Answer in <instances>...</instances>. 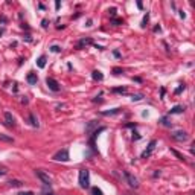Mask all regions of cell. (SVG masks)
<instances>
[{
  "label": "cell",
  "mask_w": 195,
  "mask_h": 195,
  "mask_svg": "<svg viewBox=\"0 0 195 195\" xmlns=\"http://www.w3.org/2000/svg\"><path fill=\"white\" fill-rule=\"evenodd\" d=\"M79 186L83 189L90 186V172H89V169H81L79 171Z\"/></svg>",
  "instance_id": "obj_1"
},
{
  "label": "cell",
  "mask_w": 195,
  "mask_h": 195,
  "mask_svg": "<svg viewBox=\"0 0 195 195\" xmlns=\"http://www.w3.org/2000/svg\"><path fill=\"white\" fill-rule=\"evenodd\" d=\"M124 175H125V178H127V182H128V185L131 186V188H137L139 186V182H137V178L131 174V172H128V171H124Z\"/></svg>",
  "instance_id": "obj_2"
},
{
  "label": "cell",
  "mask_w": 195,
  "mask_h": 195,
  "mask_svg": "<svg viewBox=\"0 0 195 195\" xmlns=\"http://www.w3.org/2000/svg\"><path fill=\"white\" fill-rule=\"evenodd\" d=\"M35 174H37V177L40 178V180L44 183V185H47V186H51V183H52V180H51V177H49L44 171H41V169H37L35 171Z\"/></svg>",
  "instance_id": "obj_3"
},
{
  "label": "cell",
  "mask_w": 195,
  "mask_h": 195,
  "mask_svg": "<svg viewBox=\"0 0 195 195\" xmlns=\"http://www.w3.org/2000/svg\"><path fill=\"white\" fill-rule=\"evenodd\" d=\"M54 160H57V162H67V160H69V151H67V150L58 151V153L54 156Z\"/></svg>",
  "instance_id": "obj_4"
},
{
  "label": "cell",
  "mask_w": 195,
  "mask_h": 195,
  "mask_svg": "<svg viewBox=\"0 0 195 195\" xmlns=\"http://www.w3.org/2000/svg\"><path fill=\"white\" fill-rule=\"evenodd\" d=\"M46 84H47V87L51 89L52 92H58V90H60V84H58V81L54 79V78H47V79H46Z\"/></svg>",
  "instance_id": "obj_5"
},
{
  "label": "cell",
  "mask_w": 195,
  "mask_h": 195,
  "mask_svg": "<svg viewBox=\"0 0 195 195\" xmlns=\"http://www.w3.org/2000/svg\"><path fill=\"white\" fill-rule=\"evenodd\" d=\"M154 148H156V140H151V142H150V145H148V148H146V150L142 153V159L150 157V156H151V153L154 151Z\"/></svg>",
  "instance_id": "obj_6"
},
{
  "label": "cell",
  "mask_w": 195,
  "mask_h": 195,
  "mask_svg": "<svg viewBox=\"0 0 195 195\" xmlns=\"http://www.w3.org/2000/svg\"><path fill=\"white\" fill-rule=\"evenodd\" d=\"M174 139H175V140H180V142H185V140L188 139V134H186L185 131H175V133H174Z\"/></svg>",
  "instance_id": "obj_7"
},
{
  "label": "cell",
  "mask_w": 195,
  "mask_h": 195,
  "mask_svg": "<svg viewBox=\"0 0 195 195\" xmlns=\"http://www.w3.org/2000/svg\"><path fill=\"white\" fill-rule=\"evenodd\" d=\"M5 121H6V125L8 127H14L15 125V121H14V118H12V115H11V113H5Z\"/></svg>",
  "instance_id": "obj_8"
},
{
  "label": "cell",
  "mask_w": 195,
  "mask_h": 195,
  "mask_svg": "<svg viewBox=\"0 0 195 195\" xmlns=\"http://www.w3.org/2000/svg\"><path fill=\"white\" fill-rule=\"evenodd\" d=\"M92 78H93L95 81H102V79H104V75H102V72H99V70H95V72L92 73Z\"/></svg>",
  "instance_id": "obj_9"
},
{
  "label": "cell",
  "mask_w": 195,
  "mask_h": 195,
  "mask_svg": "<svg viewBox=\"0 0 195 195\" xmlns=\"http://www.w3.org/2000/svg\"><path fill=\"white\" fill-rule=\"evenodd\" d=\"M185 111V107H182V105H175L172 110H171V115H180V113H183Z\"/></svg>",
  "instance_id": "obj_10"
},
{
  "label": "cell",
  "mask_w": 195,
  "mask_h": 195,
  "mask_svg": "<svg viewBox=\"0 0 195 195\" xmlns=\"http://www.w3.org/2000/svg\"><path fill=\"white\" fill-rule=\"evenodd\" d=\"M37 81H38V78H37L35 73H29L28 75V83L29 84H37Z\"/></svg>",
  "instance_id": "obj_11"
},
{
  "label": "cell",
  "mask_w": 195,
  "mask_h": 195,
  "mask_svg": "<svg viewBox=\"0 0 195 195\" xmlns=\"http://www.w3.org/2000/svg\"><path fill=\"white\" fill-rule=\"evenodd\" d=\"M89 44H92V40L90 38H84V40H81L78 43V49H83L84 46H89Z\"/></svg>",
  "instance_id": "obj_12"
},
{
  "label": "cell",
  "mask_w": 195,
  "mask_h": 195,
  "mask_svg": "<svg viewBox=\"0 0 195 195\" xmlns=\"http://www.w3.org/2000/svg\"><path fill=\"white\" fill-rule=\"evenodd\" d=\"M96 125H98V122H96V121H90V122H89V125L86 127V131H87V133H92V131H93V128H95Z\"/></svg>",
  "instance_id": "obj_13"
},
{
  "label": "cell",
  "mask_w": 195,
  "mask_h": 195,
  "mask_svg": "<svg viewBox=\"0 0 195 195\" xmlns=\"http://www.w3.org/2000/svg\"><path fill=\"white\" fill-rule=\"evenodd\" d=\"M37 66L40 67V69H43L44 66H46V57L43 55V57H40L38 60H37Z\"/></svg>",
  "instance_id": "obj_14"
},
{
  "label": "cell",
  "mask_w": 195,
  "mask_h": 195,
  "mask_svg": "<svg viewBox=\"0 0 195 195\" xmlns=\"http://www.w3.org/2000/svg\"><path fill=\"white\" fill-rule=\"evenodd\" d=\"M29 121H31L32 127H38V121H37V118L34 115H29Z\"/></svg>",
  "instance_id": "obj_15"
},
{
  "label": "cell",
  "mask_w": 195,
  "mask_h": 195,
  "mask_svg": "<svg viewBox=\"0 0 195 195\" xmlns=\"http://www.w3.org/2000/svg\"><path fill=\"white\" fill-rule=\"evenodd\" d=\"M116 113H119V108L110 110V111H102V115H104V116H110V115H116Z\"/></svg>",
  "instance_id": "obj_16"
},
{
  "label": "cell",
  "mask_w": 195,
  "mask_h": 195,
  "mask_svg": "<svg viewBox=\"0 0 195 195\" xmlns=\"http://www.w3.org/2000/svg\"><path fill=\"white\" fill-rule=\"evenodd\" d=\"M9 186H12V188H20V186H22V182H19V180H11V182H9Z\"/></svg>",
  "instance_id": "obj_17"
},
{
  "label": "cell",
  "mask_w": 195,
  "mask_h": 195,
  "mask_svg": "<svg viewBox=\"0 0 195 195\" xmlns=\"http://www.w3.org/2000/svg\"><path fill=\"white\" fill-rule=\"evenodd\" d=\"M92 195H104L99 188H92Z\"/></svg>",
  "instance_id": "obj_18"
},
{
  "label": "cell",
  "mask_w": 195,
  "mask_h": 195,
  "mask_svg": "<svg viewBox=\"0 0 195 195\" xmlns=\"http://www.w3.org/2000/svg\"><path fill=\"white\" fill-rule=\"evenodd\" d=\"M160 124L165 125V127H171V122L168 121V118H162V119H160Z\"/></svg>",
  "instance_id": "obj_19"
},
{
  "label": "cell",
  "mask_w": 195,
  "mask_h": 195,
  "mask_svg": "<svg viewBox=\"0 0 195 195\" xmlns=\"http://www.w3.org/2000/svg\"><path fill=\"white\" fill-rule=\"evenodd\" d=\"M111 23L115 25V26H119V25H122L124 22H122L121 19H113V20H111Z\"/></svg>",
  "instance_id": "obj_20"
},
{
  "label": "cell",
  "mask_w": 195,
  "mask_h": 195,
  "mask_svg": "<svg viewBox=\"0 0 195 195\" xmlns=\"http://www.w3.org/2000/svg\"><path fill=\"white\" fill-rule=\"evenodd\" d=\"M148 20H150V15H148V14H146V15H145V17H143V20H142V26H143V28L146 26V23H148Z\"/></svg>",
  "instance_id": "obj_21"
},
{
  "label": "cell",
  "mask_w": 195,
  "mask_h": 195,
  "mask_svg": "<svg viewBox=\"0 0 195 195\" xmlns=\"http://www.w3.org/2000/svg\"><path fill=\"white\" fill-rule=\"evenodd\" d=\"M51 51L55 52V54H58V52H61V47H60V46H52V47H51Z\"/></svg>",
  "instance_id": "obj_22"
},
{
  "label": "cell",
  "mask_w": 195,
  "mask_h": 195,
  "mask_svg": "<svg viewBox=\"0 0 195 195\" xmlns=\"http://www.w3.org/2000/svg\"><path fill=\"white\" fill-rule=\"evenodd\" d=\"M113 73H115V75H121V73H122V69H119V67L113 69Z\"/></svg>",
  "instance_id": "obj_23"
},
{
  "label": "cell",
  "mask_w": 195,
  "mask_h": 195,
  "mask_svg": "<svg viewBox=\"0 0 195 195\" xmlns=\"http://www.w3.org/2000/svg\"><path fill=\"white\" fill-rule=\"evenodd\" d=\"M131 99H133V101H140V99H142V95H134Z\"/></svg>",
  "instance_id": "obj_24"
},
{
  "label": "cell",
  "mask_w": 195,
  "mask_h": 195,
  "mask_svg": "<svg viewBox=\"0 0 195 195\" xmlns=\"http://www.w3.org/2000/svg\"><path fill=\"white\" fill-rule=\"evenodd\" d=\"M108 12H110V15H111V17H116V9H115V8H111Z\"/></svg>",
  "instance_id": "obj_25"
},
{
  "label": "cell",
  "mask_w": 195,
  "mask_h": 195,
  "mask_svg": "<svg viewBox=\"0 0 195 195\" xmlns=\"http://www.w3.org/2000/svg\"><path fill=\"white\" fill-rule=\"evenodd\" d=\"M115 92H116V93H127L125 89H115Z\"/></svg>",
  "instance_id": "obj_26"
},
{
  "label": "cell",
  "mask_w": 195,
  "mask_h": 195,
  "mask_svg": "<svg viewBox=\"0 0 195 195\" xmlns=\"http://www.w3.org/2000/svg\"><path fill=\"white\" fill-rule=\"evenodd\" d=\"M43 28H47V20H43Z\"/></svg>",
  "instance_id": "obj_27"
},
{
  "label": "cell",
  "mask_w": 195,
  "mask_h": 195,
  "mask_svg": "<svg viewBox=\"0 0 195 195\" xmlns=\"http://www.w3.org/2000/svg\"><path fill=\"white\" fill-rule=\"evenodd\" d=\"M20 195H32L31 192H23V194H20Z\"/></svg>",
  "instance_id": "obj_28"
},
{
  "label": "cell",
  "mask_w": 195,
  "mask_h": 195,
  "mask_svg": "<svg viewBox=\"0 0 195 195\" xmlns=\"http://www.w3.org/2000/svg\"><path fill=\"white\" fill-rule=\"evenodd\" d=\"M5 174V171H0V175H3Z\"/></svg>",
  "instance_id": "obj_29"
},
{
  "label": "cell",
  "mask_w": 195,
  "mask_h": 195,
  "mask_svg": "<svg viewBox=\"0 0 195 195\" xmlns=\"http://www.w3.org/2000/svg\"><path fill=\"white\" fill-rule=\"evenodd\" d=\"M46 195H54V194H46Z\"/></svg>",
  "instance_id": "obj_30"
}]
</instances>
